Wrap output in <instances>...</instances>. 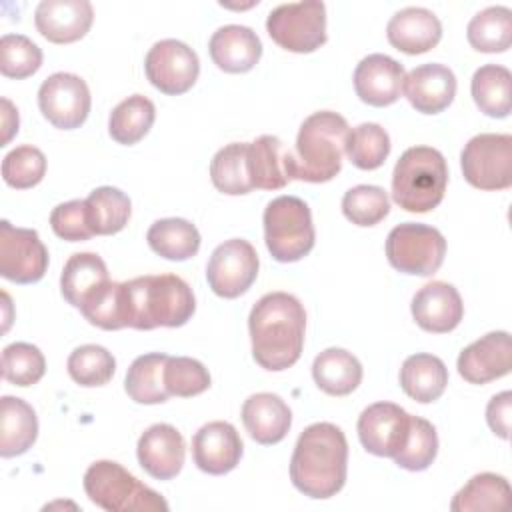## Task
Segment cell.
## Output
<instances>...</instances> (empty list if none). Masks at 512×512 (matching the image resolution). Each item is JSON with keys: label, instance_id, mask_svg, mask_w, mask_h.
Masks as SVG:
<instances>
[{"label": "cell", "instance_id": "obj_27", "mask_svg": "<svg viewBox=\"0 0 512 512\" xmlns=\"http://www.w3.org/2000/svg\"><path fill=\"white\" fill-rule=\"evenodd\" d=\"M38 438L34 408L16 396L0 398V456L12 458L28 452Z\"/></svg>", "mask_w": 512, "mask_h": 512}, {"label": "cell", "instance_id": "obj_19", "mask_svg": "<svg viewBox=\"0 0 512 512\" xmlns=\"http://www.w3.org/2000/svg\"><path fill=\"white\" fill-rule=\"evenodd\" d=\"M94 20L88 0H42L34 12L38 32L54 44H70L86 36Z\"/></svg>", "mask_w": 512, "mask_h": 512}, {"label": "cell", "instance_id": "obj_33", "mask_svg": "<svg viewBox=\"0 0 512 512\" xmlns=\"http://www.w3.org/2000/svg\"><path fill=\"white\" fill-rule=\"evenodd\" d=\"M168 354L150 352L138 356L124 380V390L136 404H162L170 398V392L164 384V366Z\"/></svg>", "mask_w": 512, "mask_h": 512}, {"label": "cell", "instance_id": "obj_37", "mask_svg": "<svg viewBox=\"0 0 512 512\" xmlns=\"http://www.w3.org/2000/svg\"><path fill=\"white\" fill-rule=\"evenodd\" d=\"M470 46L478 52H506L512 44V12L506 6H488L480 10L466 28Z\"/></svg>", "mask_w": 512, "mask_h": 512}, {"label": "cell", "instance_id": "obj_40", "mask_svg": "<svg viewBox=\"0 0 512 512\" xmlns=\"http://www.w3.org/2000/svg\"><path fill=\"white\" fill-rule=\"evenodd\" d=\"M114 372L116 360L104 346L82 344L68 356V374L80 386H104L112 380Z\"/></svg>", "mask_w": 512, "mask_h": 512}, {"label": "cell", "instance_id": "obj_15", "mask_svg": "<svg viewBox=\"0 0 512 512\" xmlns=\"http://www.w3.org/2000/svg\"><path fill=\"white\" fill-rule=\"evenodd\" d=\"M410 416L394 402H374L358 418V438L366 452L382 458H394L410 430Z\"/></svg>", "mask_w": 512, "mask_h": 512}, {"label": "cell", "instance_id": "obj_7", "mask_svg": "<svg viewBox=\"0 0 512 512\" xmlns=\"http://www.w3.org/2000/svg\"><path fill=\"white\" fill-rule=\"evenodd\" d=\"M264 242L278 262H298L314 248L316 232L308 204L298 196H278L268 202L264 216Z\"/></svg>", "mask_w": 512, "mask_h": 512}, {"label": "cell", "instance_id": "obj_35", "mask_svg": "<svg viewBox=\"0 0 512 512\" xmlns=\"http://www.w3.org/2000/svg\"><path fill=\"white\" fill-rule=\"evenodd\" d=\"M284 146L278 136L262 134L248 142V174L254 188L280 190L288 178L282 166Z\"/></svg>", "mask_w": 512, "mask_h": 512}, {"label": "cell", "instance_id": "obj_13", "mask_svg": "<svg viewBox=\"0 0 512 512\" xmlns=\"http://www.w3.org/2000/svg\"><path fill=\"white\" fill-rule=\"evenodd\" d=\"M88 84L70 72H56L48 76L38 88V106L42 116L60 130H74L82 126L90 114Z\"/></svg>", "mask_w": 512, "mask_h": 512}, {"label": "cell", "instance_id": "obj_31", "mask_svg": "<svg viewBox=\"0 0 512 512\" xmlns=\"http://www.w3.org/2000/svg\"><path fill=\"white\" fill-rule=\"evenodd\" d=\"M148 246L162 258L172 262H184L198 254L200 232L184 218H162L156 220L146 232Z\"/></svg>", "mask_w": 512, "mask_h": 512}, {"label": "cell", "instance_id": "obj_48", "mask_svg": "<svg viewBox=\"0 0 512 512\" xmlns=\"http://www.w3.org/2000/svg\"><path fill=\"white\" fill-rule=\"evenodd\" d=\"M510 410H512V392L510 390H504V392L492 396L486 406V422H488L490 430L504 440L510 436Z\"/></svg>", "mask_w": 512, "mask_h": 512}, {"label": "cell", "instance_id": "obj_2", "mask_svg": "<svg viewBox=\"0 0 512 512\" xmlns=\"http://www.w3.org/2000/svg\"><path fill=\"white\" fill-rule=\"evenodd\" d=\"M348 472V442L330 422H316L302 430L290 460V480L308 498H332L344 488Z\"/></svg>", "mask_w": 512, "mask_h": 512}, {"label": "cell", "instance_id": "obj_3", "mask_svg": "<svg viewBox=\"0 0 512 512\" xmlns=\"http://www.w3.org/2000/svg\"><path fill=\"white\" fill-rule=\"evenodd\" d=\"M194 310V292L176 274H146L120 282V316L124 328H178L192 318Z\"/></svg>", "mask_w": 512, "mask_h": 512}, {"label": "cell", "instance_id": "obj_36", "mask_svg": "<svg viewBox=\"0 0 512 512\" xmlns=\"http://www.w3.org/2000/svg\"><path fill=\"white\" fill-rule=\"evenodd\" d=\"M154 118H156L154 102L142 94H132L110 112L108 134L118 144L132 146L150 132Z\"/></svg>", "mask_w": 512, "mask_h": 512}, {"label": "cell", "instance_id": "obj_32", "mask_svg": "<svg viewBox=\"0 0 512 512\" xmlns=\"http://www.w3.org/2000/svg\"><path fill=\"white\" fill-rule=\"evenodd\" d=\"M474 104L490 118H506L512 108V74L506 66L484 64L472 76Z\"/></svg>", "mask_w": 512, "mask_h": 512}, {"label": "cell", "instance_id": "obj_41", "mask_svg": "<svg viewBox=\"0 0 512 512\" xmlns=\"http://www.w3.org/2000/svg\"><path fill=\"white\" fill-rule=\"evenodd\" d=\"M436 454H438L436 428L420 416H410L408 438L402 450L394 456V462L404 470L420 472L434 462Z\"/></svg>", "mask_w": 512, "mask_h": 512}, {"label": "cell", "instance_id": "obj_12", "mask_svg": "<svg viewBox=\"0 0 512 512\" xmlns=\"http://www.w3.org/2000/svg\"><path fill=\"white\" fill-rule=\"evenodd\" d=\"M144 72L156 90L168 96H178L196 84L200 60L188 44L166 38L148 50L144 58Z\"/></svg>", "mask_w": 512, "mask_h": 512}, {"label": "cell", "instance_id": "obj_18", "mask_svg": "<svg viewBox=\"0 0 512 512\" xmlns=\"http://www.w3.org/2000/svg\"><path fill=\"white\" fill-rule=\"evenodd\" d=\"M404 66L386 54H368L354 70L356 96L370 106L382 108L402 96Z\"/></svg>", "mask_w": 512, "mask_h": 512}, {"label": "cell", "instance_id": "obj_11", "mask_svg": "<svg viewBox=\"0 0 512 512\" xmlns=\"http://www.w3.org/2000/svg\"><path fill=\"white\" fill-rule=\"evenodd\" d=\"M260 268L254 246L244 238H230L218 244L206 266V280L220 298H238L256 280Z\"/></svg>", "mask_w": 512, "mask_h": 512}, {"label": "cell", "instance_id": "obj_10", "mask_svg": "<svg viewBox=\"0 0 512 512\" xmlns=\"http://www.w3.org/2000/svg\"><path fill=\"white\" fill-rule=\"evenodd\" d=\"M466 182L478 190H506L512 186V136L478 134L460 154Z\"/></svg>", "mask_w": 512, "mask_h": 512}, {"label": "cell", "instance_id": "obj_47", "mask_svg": "<svg viewBox=\"0 0 512 512\" xmlns=\"http://www.w3.org/2000/svg\"><path fill=\"white\" fill-rule=\"evenodd\" d=\"M50 226L58 238L68 242H84L94 236L86 220L84 200H70L58 204L50 212Z\"/></svg>", "mask_w": 512, "mask_h": 512}, {"label": "cell", "instance_id": "obj_25", "mask_svg": "<svg viewBox=\"0 0 512 512\" xmlns=\"http://www.w3.org/2000/svg\"><path fill=\"white\" fill-rule=\"evenodd\" d=\"M208 52L220 70L228 74H244L258 64L262 56V42L252 28L226 24L212 34Z\"/></svg>", "mask_w": 512, "mask_h": 512}, {"label": "cell", "instance_id": "obj_6", "mask_svg": "<svg viewBox=\"0 0 512 512\" xmlns=\"http://www.w3.org/2000/svg\"><path fill=\"white\" fill-rule=\"evenodd\" d=\"M92 504L108 512H166L168 502L114 460H98L84 474Z\"/></svg>", "mask_w": 512, "mask_h": 512}, {"label": "cell", "instance_id": "obj_34", "mask_svg": "<svg viewBox=\"0 0 512 512\" xmlns=\"http://www.w3.org/2000/svg\"><path fill=\"white\" fill-rule=\"evenodd\" d=\"M84 204L88 226L96 236H110L120 232L132 214L130 198L114 186L94 188Z\"/></svg>", "mask_w": 512, "mask_h": 512}, {"label": "cell", "instance_id": "obj_1", "mask_svg": "<svg viewBox=\"0 0 512 512\" xmlns=\"http://www.w3.org/2000/svg\"><path fill=\"white\" fill-rule=\"evenodd\" d=\"M248 330L254 360L270 372L294 366L304 348L306 312L288 292L264 294L250 310Z\"/></svg>", "mask_w": 512, "mask_h": 512}, {"label": "cell", "instance_id": "obj_29", "mask_svg": "<svg viewBox=\"0 0 512 512\" xmlns=\"http://www.w3.org/2000/svg\"><path fill=\"white\" fill-rule=\"evenodd\" d=\"M316 386L330 396H346L362 382L360 360L344 348H326L312 362Z\"/></svg>", "mask_w": 512, "mask_h": 512}, {"label": "cell", "instance_id": "obj_30", "mask_svg": "<svg viewBox=\"0 0 512 512\" xmlns=\"http://www.w3.org/2000/svg\"><path fill=\"white\" fill-rule=\"evenodd\" d=\"M512 502V490L504 476L480 472L472 476L452 498V512H498Z\"/></svg>", "mask_w": 512, "mask_h": 512}, {"label": "cell", "instance_id": "obj_21", "mask_svg": "<svg viewBox=\"0 0 512 512\" xmlns=\"http://www.w3.org/2000/svg\"><path fill=\"white\" fill-rule=\"evenodd\" d=\"M140 466L156 480H172L180 474L186 458L182 434L172 424H152L136 446Z\"/></svg>", "mask_w": 512, "mask_h": 512}, {"label": "cell", "instance_id": "obj_49", "mask_svg": "<svg viewBox=\"0 0 512 512\" xmlns=\"http://www.w3.org/2000/svg\"><path fill=\"white\" fill-rule=\"evenodd\" d=\"M2 144L6 146L10 142V138L18 132V110L12 106V102L8 98H2Z\"/></svg>", "mask_w": 512, "mask_h": 512}, {"label": "cell", "instance_id": "obj_9", "mask_svg": "<svg viewBox=\"0 0 512 512\" xmlns=\"http://www.w3.org/2000/svg\"><path fill=\"white\" fill-rule=\"evenodd\" d=\"M266 32L288 52H314L326 42V6L320 0L280 4L270 10Z\"/></svg>", "mask_w": 512, "mask_h": 512}, {"label": "cell", "instance_id": "obj_20", "mask_svg": "<svg viewBox=\"0 0 512 512\" xmlns=\"http://www.w3.org/2000/svg\"><path fill=\"white\" fill-rule=\"evenodd\" d=\"M412 318L416 324L434 334H446L452 332L462 316H464V304L460 298V292L448 284V282H428L422 286L410 304Z\"/></svg>", "mask_w": 512, "mask_h": 512}, {"label": "cell", "instance_id": "obj_38", "mask_svg": "<svg viewBox=\"0 0 512 512\" xmlns=\"http://www.w3.org/2000/svg\"><path fill=\"white\" fill-rule=\"evenodd\" d=\"M210 180L218 192L228 196L254 190L248 174V142H232L220 148L210 162Z\"/></svg>", "mask_w": 512, "mask_h": 512}, {"label": "cell", "instance_id": "obj_39", "mask_svg": "<svg viewBox=\"0 0 512 512\" xmlns=\"http://www.w3.org/2000/svg\"><path fill=\"white\" fill-rule=\"evenodd\" d=\"M344 152L356 168L376 170L390 154V136L380 124L362 122L348 132Z\"/></svg>", "mask_w": 512, "mask_h": 512}, {"label": "cell", "instance_id": "obj_14", "mask_svg": "<svg viewBox=\"0 0 512 512\" xmlns=\"http://www.w3.org/2000/svg\"><path fill=\"white\" fill-rule=\"evenodd\" d=\"M48 270V250L32 228L0 222V274L16 284H34Z\"/></svg>", "mask_w": 512, "mask_h": 512}, {"label": "cell", "instance_id": "obj_24", "mask_svg": "<svg viewBox=\"0 0 512 512\" xmlns=\"http://www.w3.org/2000/svg\"><path fill=\"white\" fill-rule=\"evenodd\" d=\"M386 36L388 42L404 54H424L440 42L442 24L432 10L408 6L388 20Z\"/></svg>", "mask_w": 512, "mask_h": 512}, {"label": "cell", "instance_id": "obj_43", "mask_svg": "<svg viewBox=\"0 0 512 512\" xmlns=\"http://www.w3.org/2000/svg\"><path fill=\"white\" fill-rule=\"evenodd\" d=\"M344 216L356 226H376L390 212V200L384 188L358 184L342 198Z\"/></svg>", "mask_w": 512, "mask_h": 512}, {"label": "cell", "instance_id": "obj_44", "mask_svg": "<svg viewBox=\"0 0 512 512\" xmlns=\"http://www.w3.org/2000/svg\"><path fill=\"white\" fill-rule=\"evenodd\" d=\"M42 66V50L24 34H4L0 38V72L6 78H28Z\"/></svg>", "mask_w": 512, "mask_h": 512}, {"label": "cell", "instance_id": "obj_28", "mask_svg": "<svg viewBox=\"0 0 512 512\" xmlns=\"http://www.w3.org/2000/svg\"><path fill=\"white\" fill-rule=\"evenodd\" d=\"M400 386L412 400L430 404L438 400L448 386L446 364L434 354H412L400 368Z\"/></svg>", "mask_w": 512, "mask_h": 512}, {"label": "cell", "instance_id": "obj_17", "mask_svg": "<svg viewBox=\"0 0 512 512\" xmlns=\"http://www.w3.org/2000/svg\"><path fill=\"white\" fill-rule=\"evenodd\" d=\"M242 438L230 422L214 420L204 424L192 438L194 464L212 476L234 470L242 458Z\"/></svg>", "mask_w": 512, "mask_h": 512}, {"label": "cell", "instance_id": "obj_22", "mask_svg": "<svg viewBox=\"0 0 512 512\" xmlns=\"http://www.w3.org/2000/svg\"><path fill=\"white\" fill-rule=\"evenodd\" d=\"M402 92L416 112L438 114L446 110L456 96V76L444 64H422L404 76Z\"/></svg>", "mask_w": 512, "mask_h": 512}, {"label": "cell", "instance_id": "obj_23", "mask_svg": "<svg viewBox=\"0 0 512 512\" xmlns=\"http://www.w3.org/2000/svg\"><path fill=\"white\" fill-rule=\"evenodd\" d=\"M108 284V268L94 252H76L62 268L60 292L64 300L80 312L90 306Z\"/></svg>", "mask_w": 512, "mask_h": 512}, {"label": "cell", "instance_id": "obj_46", "mask_svg": "<svg viewBox=\"0 0 512 512\" xmlns=\"http://www.w3.org/2000/svg\"><path fill=\"white\" fill-rule=\"evenodd\" d=\"M164 384L170 396L192 398L210 388V372L196 358L168 356L164 366Z\"/></svg>", "mask_w": 512, "mask_h": 512}, {"label": "cell", "instance_id": "obj_42", "mask_svg": "<svg viewBox=\"0 0 512 512\" xmlns=\"http://www.w3.org/2000/svg\"><path fill=\"white\" fill-rule=\"evenodd\" d=\"M46 372V360L38 346L28 342H14L2 350V376L6 382L28 388L36 384Z\"/></svg>", "mask_w": 512, "mask_h": 512}, {"label": "cell", "instance_id": "obj_16", "mask_svg": "<svg viewBox=\"0 0 512 512\" xmlns=\"http://www.w3.org/2000/svg\"><path fill=\"white\" fill-rule=\"evenodd\" d=\"M458 374L470 384H488L512 368V340L504 330L488 332L466 346L456 362Z\"/></svg>", "mask_w": 512, "mask_h": 512}, {"label": "cell", "instance_id": "obj_5", "mask_svg": "<svg viewBox=\"0 0 512 512\" xmlns=\"http://www.w3.org/2000/svg\"><path fill=\"white\" fill-rule=\"evenodd\" d=\"M448 166L440 150L412 146L402 152L392 172V198L406 212L434 210L446 192Z\"/></svg>", "mask_w": 512, "mask_h": 512}, {"label": "cell", "instance_id": "obj_8", "mask_svg": "<svg viewBox=\"0 0 512 512\" xmlns=\"http://www.w3.org/2000/svg\"><path fill=\"white\" fill-rule=\"evenodd\" d=\"M446 256V240L434 226L404 222L386 238V258L392 268L412 276H432Z\"/></svg>", "mask_w": 512, "mask_h": 512}, {"label": "cell", "instance_id": "obj_26", "mask_svg": "<svg viewBox=\"0 0 512 512\" xmlns=\"http://www.w3.org/2000/svg\"><path fill=\"white\" fill-rule=\"evenodd\" d=\"M242 422L254 442L272 446L286 438L292 424V412L278 394L258 392L244 400Z\"/></svg>", "mask_w": 512, "mask_h": 512}, {"label": "cell", "instance_id": "obj_4", "mask_svg": "<svg viewBox=\"0 0 512 512\" xmlns=\"http://www.w3.org/2000/svg\"><path fill=\"white\" fill-rule=\"evenodd\" d=\"M350 126L332 110L310 114L298 130L294 150H284L282 166L288 180L328 182L342 170V156Z\"/></svg>", "mask_w": 512, "mask_h": 512}, {"label": "cell", "instance_id": "obj_45", "mask_svg": "<svg viewBox=\"0 0 512 512\" xmlns=\"http://www.w3.org/2000/svg\"><path fill=\"white\" fill-rule=\"evenodd\" d=\"M46 174V156L40 148L24 144L10 150L2 160V180L16 188L26 190L36 186Z\"/></svg>", "mask_w": 512, "mask_h": 512}]
</instances>
